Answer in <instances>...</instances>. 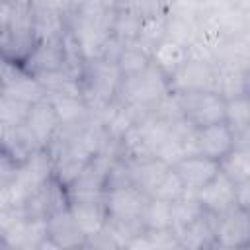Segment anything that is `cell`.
<instances>
[{
  "label": "cell",
  "mask_w": 250,
  "mask_h": 250,
  "mask_svg": "<svg viewBox=\"0 0 250 250\" xmlns=\"http://www.w3.org/2000/svg\"><path fill=\"white\" fill-rule=\"evenodd\" d=\"M174 170L184 182L188 193L195 195V191H199L207 182H211L221 172V162L205 154H193V156H186L184 160H180L174 166Z\"/></svg>",
  "instance_id": "7"
},
{
  "label": "cell",
  "mask_w": 250,
  "mask_h": 250,
  "mask_svg": "<svg viewBox=\"0 0 250 250\" xmlns=\"http://www.w3.org/2000/svg\"><path fill=\"white\" fill-rule=\"evenodd\" d=\"M205 213L201 203L193 193H186L184 197L172 201V215H174V230H180L188 225H191L195 219H199Z\"/></svg>",
  "instance_id": "26"
},
{
  "label": "cell",
  "mask_w": 250,
  "mask_h": 250,
  "mask_svg": "<svg viewBox=\"0 0 250 250\" xmlns=\"http://www.w3.org/2000/svg\"><path fill=\"white\" fill-rule=\"evenodd\" d=\"M37 148H41V145L35 141V137L31 135L25 123L16 127L2 125V154H6L8 158L20 164Z\"/></svg>",
  "instance_id": "12"
},
{
  "label": "cell",
  "mask_w": 250,
  "mask_h": 250,
  "mask_svg": "<svg viewBox=\"0 0 250 250\" xmlns=\"http://www.w3.org/2000/svg\"><path fill=\"white\" fill-rule=\"evenodd\" d=\"M236 207L250 213V180L236 182Z\"/></svg>",
  "instance_id": "30"
},
{
  "label": "cell",
  "mask_w": 250,
  "mask_h": 250,
  "mask_svg": "<svg viewBox=\"0 0 250 250\" xmlns=\"http://www.w3.org/2000/svg\"><path fill=\"white\" fill-rule=\"evenodd\" d=\"M215 246L246 248L250 246V213L232 207L215 219Z\"/></svg>",
  "instance_id": "5"
},
{
  "label": "cell",
  "mask_w": 250,
  "mask_h": 250,
  "mask_svg": "<svg viewBox=\"0 0 250 250\" xmlns=\"http://www.w3.org/2000/svg\"><path fill=\"white\" fill-rule=\"evenodd\" d=\"M219 62H234L246 70H250V29H242L240 33L229 37L225 53Z\"/></svg>",
  "instance_id": "24"
},
{
  "label": "cell",
  "mask_w": 250,
  "mask_h": 250,
  "mask_svg": "<svg viewBox=\"0 0 250 250\" xmlns=\"http://www.w3.org/2000/svg\"><path fill=\"white\" fill-rule=\"evenodd\" d=\"M246 27L250 29V14H246Z\"/></svg>",
  "instance_id": "33"
},
{
  "label": "cell",
  "mask_w": 250,
  "mask_h": 250,
  "mask_svg": "<svg viewBox=\"0 0 250 250\" xmlns=\"http://www.w3.org/2000/svg\"><path fill=\"white\" fill-rule=\"evenodd\" d=\"M131 162V160H129ZM172 166L166 164L160 158H146V160H137L131 162V172H133V184L137 188H141L145 193L152 195V191L156 189V186L162 182V178L166 176V172Z\"/></svg>",
  "instance_id": "17"
},
{
  "label": "cell",
  "mask_w": 250,
  "mask_h": 250,
  "mask_svg": "<svg viewBox=\"0 0 250 250\" xmlns=\"http://www.w3.org/2000/svg\"><path fill=\"white\" fill-rule=\"evenodd\" d=\"M166 37H170L186 47H191L199 39V20L166 16Z\"/></svg>",
  "instance_id": "22"
},
{
  "label": "cell",
  "mask_w": 250,
  "mask_h": 250,
  "mask_svg": "<svg viewBox=\"0 0 250 250\" xmlns=\"http://www.w3.org/2000/svg\"><path fill=\"white\" fill-rule=\"evenodd\" d=\"M225 121L234 131V135L250 129V96L248 94L227 100Z\"/></svg>",
  "instance_id": "25"
},
{
  "label": "cell",
  "mask_w": 250,
  "mask_h": 250,
  "mask_svg": "<svg viewBox=\"0 0 250 250\" xmlns=\"http://www.w3.org/2000/svg\"><path fill=\"white\" fill-rule=\"evenodd\" d=\"M188 193L184 182L180 180L178 172L174 170V166L166 172V176L162 178V182L156 186V189L152 191L150 197H158V199H166V201H176L180 197H184Z\"/></svg>",
  "instance_id": "28"
},
{
  "label": "cell",
  "mask_w": 250,
  "mask_h": 250,
  "mask_svg": "<svg viewBox=\"0 0 250 250\" xmlns=\"http://www.w3.org/2000/svg\"><path fill=\"white\" fill-rule=\"evenodd\" d=\"M80 80L84 88V98L90 104L92 111H100L104 105H107L117 98L123 74L117 62L105 59H94V61H86Z\"/></svg>",
  "instance_id": "1"
},
{
  "label": "cell",
  "mask_w": 250,
  "mask_h": 250,
  "mask_svg": "<svg viewBox=\"0 0 250 250\" xmlns=\"http://www.w3.org/2000/svg\"><path fill=\"white\" fill-rule=\"evenodd\" d=\"M152 62L170 78L188 59H189V47L170 39V37H164L152 51L150 55Z\"/></svg>",
  "instance_id": "15"
},
{
  "label": "cell",
  "mask_w": 250,
  "mask_h": 250,
  "mask_svg": "<svg viewBox=\"0 0 250 250\" xmlns=\"http://www.w3.org/2000/svg\"><path fill=\"white\" fill-rule=\"evenodd\" d=\"M143 225L148 230H164L174 229V215H172V201L148 197V203L143 213Z\"/></svg>",
  "instance_id": "19"
},
{
  "label": "cell",
  "mask_w": 250,
  "mask_h": 250,
  "mask_svg": "<svg viewBox=\"0 0 250 250\" xmlns=\"http://www.w3.org/2000/svg\"><path fill=\"white\" fill-rule=\"evenodd\" d=\"M166 37V14H150L143 16L141 31L137 37V43H141L150 55L154 47Z\"/></svg>",
  "instance_id": "23"
},
{
  "label": "cell",
  "mask_w": 250,
  "mask_h": 250,
  "mask_svg": "<svg viewBox=\"0 0 250 250\" xmlns=\"http://www.w3.org/2000/svg\"><path fill=\"white\" fill-rule=\"evenodd\" d=\"M29 107L31 104L10 98V96H2L0 100V125H8V127H16V125H23L27 121L29 115Z\"/></svg>",
  "instance_id": "27"
},
{
  "label": "cell",
  "mask_w": 250,
  "mask_h": 250,
  "mask_svg": "<svg viewBox=\"0 0 250 250\" xmlns=\"http://www.w3.org/2000/svg\"><path fill=\"white\" fill-rule=\"evenodd\" d=\"M49 240L53 248H78L86 246V236L74 223L70 209H62L53 213L49 219Z\"/></svg>",
  "instance_id": "11"
},
{
  "label": "cell",
  "mask_w": 250,
  "mask_h": 250,
  "mask_svg": "<svg viewBox=\"0 0 250 250\" xmlns=\"http://www.w3.org/2000/svg\"><path fill=\"white\" fill-rule=\"evenodd\" d=\"M148 193H145L135 184L113 188L105 191V209L107 219L125 221V223H143V213L148 203Z\"/></svg>",
  "instance_id": "4"
},
{
  "label": "cell",
  "mask_w": 250,
  "mask_h": 250,
  "mask_svg": "<svg viewBox=\"0 0 250 250\" xmlns=\"http://www.w3.org/2000/svg\"><path fill=\"white\" fill-rule=\"evenodd\" d=\"M68 209L86 238L98 234L107 223V209L104 201H70Z\"/></svg>",
  "instance_id": "13"
},
{
  "label": "cell",
  "mask_w": 250,
  "mask_h": 250,
  "mask_svg": "<svg viewBox=\"0 0 250 250\" xmlns=\"http://www.w3.org/2000/svg\"><path fill=\"white\" fill-rule=\"evenodd\" d=\"M248 137H250V129H248Z\"/></svg>",
  "instance_id": "34"
},
{
  "label": "cell",
  "mask_w": 250,
  "mask_h": 250,
  "mask_svg": "<svg viewBox=\"0 0 250 250\" xmlns=\"http://www.w3.org/2000/svg\"><path fill=\"white\" fill-rule=\"evenodd\" d=\"M248 88V70L234 62H219L217 64V92L225 98L244 96Z\"/></svg>",
  "instance_id": "16"
},
{
  "label": "cell",
  "mask_w": 250,
  "mask_h": 250,
  "mask_svg": "<svg viewBox=\"0 0 250 250\" xmlns=\"http://www.w3.org/2000/svg\"><path fill=\"white\" fill-rule=\"evenodd\" d=\"M197 145H199V154H205L221 162L236 145L234 131L229 127L227 121L197 127Z\"/></svg>",
  "instance_id": "10"
},
{
  "label": "cell",
  "mask_w": 250,
  "mask_h": 250,
  "mask_svg": "<svg viewBox=\"0 0 250 250\" xmlns=\"http://www.w3.org/2000/svg\"><path fill=\"white\" fill-rule=\"evenodd\" d=\"M172 2H174V0H160V4H162V6H164V10H166V6H170V4H172Z\"/></svg>",
  "instance_id": "31"
},
{
  "label": "cell",
  "mask_w": 250,
  "mask_h": 250,
  "mask_svg": "<svg viewBox=\"0 0 250 250\" xmlns=\"http://www.w3.org/2000/svg\"><path fill=\"white\" fill-rule=\"evenodd\" d=\"M246 94L250 96V70H248V88H246Z\"/></svg>",
  "instance_id": "32"
},
{
  "label": "cell",
  "mask_w": 250,
  "mask_h": 250,
  "mask_svg": "<svg viewBox=\"0 0 250 250\" xmlns=\"http://www.w3.org/2000/svg\"><path fill=\"white\" fill-rule=\"evenodd\" d=\"M215 219H217V215L205 211L191 225L176 230L180 248H205V246H215Z\"/></svg>",
  "instance_id": "14"
},
{
  "label": "cell",
  "mask_w": 250,
  "mask_h": 250,
  "mask_svg": "<svg viewBox=\"0 0 250 250\" xmlns=\"http://www.w3.org/2000/svg\"><path fill=\"white\" fill-rule=\"evenodd\" d=\"M203 8V0H174L170 6H166V16H178V18H193L199 20Z\"/></svg>",
  "instance_id": "29"
},
{
  "label": "cell",
  "mask_w": 250,
  "mask_h": 250,
  "mask_svg": "<svg viewBox=\"0 0 250 250\" xmlns=\"http://www.w3.org/2000/svg\"><path fill=\"white\" fill-rule=\"evenodd\" d=\"M221 170L234 184L250 180V145H236L221 160Z\"/></svg>",
  "instance_id": "20"
},
{
  "label": "cell",
  "mask_w": 250,
  "mask_h": 250,
  "mask_svg": "<svg viewBox=\"0 0 250 250\" xmlns=\"http://www.w3.org/2000/svg\"><path fill=\"white\" fill-rule=\"evenodd\" d=\"M184 117H188L195 127H205L225 121L227 100L215 90L188 92L180 94Z\"/></svg>",
  "instance_id": "2"
},
{
  "label": "cell",
  "mask_w": 250,
  "mask_h": 250,
  "mask_svg": "<svg viewBox=\"0 0 250 250\" xmlns=\"http://www.w3.org/2000/svg\"><path fill=\"white\" fill-rule=\"evenodd\" d=\"M168 80H170V90L176 94L203 92V90L217 92V64L189 57Z\"/></svg>",
  "instance_id": "3"
},
{
  "label": "cell",
  "mask_w": 250,
  "mask_h": 250,
  "mask_svg": "<svg viewBox=\"0 0 250 250\" xmlns=\"http://www.w3.org/2000/svg\"><path fill=\"white\" fill-rule=\"evenodd\" d=\"M25 125L31 131V135L35 137V141L47 148L61 129V121H59L53 102L49 98H43V100L31 104Z\"/></svg>",
  "instance_id": "8"
},
{
  "label": "cell",
  "mask_w": 250,
  "mask_h": 250,
  "mask_svg": "<svg viewBox=\"0 0 250 250\" xmlns=\"http://www.w3.org/2000/svg\"><path fill=\"white\" fill-rule=\"evenodd\" d=\"M20 64L27 72H31V74H41V72L64 68V64H66V51H64L62 37L39 41L35 45V49L27 55V59L23 62H20Z\"/></svg>",
  "instance_id": "9"
},
{
  "label": "cell",
  "mask_w": 250,
  "mask_h": 250,
  "mask_svg": "<svg viewBox=\"0 0 250 250\" xmlns=\"http://www.w3.org/2000/svg\"><path fill=\"white\" fill-rule=\"evenodd\" d=\"M115 62L123 76H133V74H139L145 68H148L152 59H150V53L141 43L129 41V43H123L121 53Z\"/></svg>",
  "instance_id": "18"
},
{
  "label": "cell",
  "mask_w": 250,
  "mask_h": 250,
  "mask_svg": "<svg viewBox=\"0 0 250 250\" xmlns=\"http://www.w3.org/2000/svg\"><path fill=\"white\" fill-rule=\"evenodd\" d=\"M141 23H143V16L127 10V8H119L113 16V23H111V35L117 37L123 43L129 41H137L139 31H141Z\"/></svg>",
  "instance_id": "21"
},
{
  "label": "cell",
  "mask_w": 250,
  "mask_h": 250,
  "mask_svg": "<svg viewBox=\"0 0 250 250\" xmlns=\"http://www.w3.org/2000/svg\"><path fill=\"white\" fill-rule=\"evenodd\" d=\"M195 197L207 213L221 215L236 205V184L221 170L211 182L195 191Z\"/></svg>",
  "instance_id": "6"
}]
</instances>
